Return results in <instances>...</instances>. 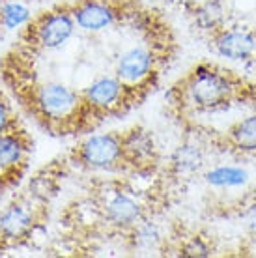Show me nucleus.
Returning a JSON list of instances; mask_svg holds the SVG:
<instances>
[{
	"instance_id": "obj_14",
	"label": "nucleus",
	"mask_w": 256,
	"mask_h": 258,
	"mask_svg": "<svg viewBox=\"0 0 256 258\" xmlns=\"http://www.w3.org/2000/svg\"><path fill=\"white\" fill-rule=\"evenodd\" d=\"M206 181L213 187H241L249 181V172L241 167H215L206 172Z\"/></svg>"
},
{
	"instance_id": "obj_2",
	"label": "nucleus",
	"mask_w": 256,
	"mask_h": 258,
	"mask_svg": "<svg viewBox=\"0 0 256 258\" xmlns=\"http://www.w3.org/2000/svg\"><path fill=\"white\" fill-rule=\"evenodd\" d=\"M179 99L197 110L224 109L239 92V81L230 71L200 64L181 81Z\"/></svg>"
},
{
	"instance_id": "obj_9",
	"label": "nucleus",
	"mask_w": 256,
	"mask_h": 258,
	"mask_svg": "<svg viewBox=\"0 0 256 258\" xmlns=\"http://www.w3.org/2000/svg\"><path fill=\"white\" fill-rule=\"evenodd\" d=\"M77 28L84 32H101L120 19V6L112 0H77L70 4Z\"/></svg>"
},
{
	"instance_id": "obj_5",
	"label": "nucleus",
	"mask_w": 256,
	"mask_h": 258,
	"mask_svg": "<svg viewBox=\"0 0 256 258\" xmlns=\"http://www.w3.org/2000/svg\"><path fill=\"white\" fill-rule=\"evenodd\" d=\"M75 161L90 170H114L125 167L122 150V133H101L90 135L79 144Z\"/></svg>"
},
{
	"instance_id": "obj_1",
	"label": "nucleus",
	"mask_w": 256,
	"mask_h": 258,
	"mask_svg": "<svg viewBox=\"0 0 256 258\" xmlns=\"http://www.w3.org/2000/svg\"><path fill=\"white\" fill-rule=\"evenodd\" d=\"M21 99L34 116L51 131L68 133L88 125L83 96L68 84H28L21 92Z\"/></svg>"
},
{
	"instance_id": "obj_17",
	"label": "nucleus",
	"mask_w": 256,
	"mask_h": 258,
	"mask_svg": "<svg viewBox=\"0 0 256 258\" xmlns=\"http://www.w3.org/2000/svg\"><path fill=\"white\" fill-rule=\"evenodd\" d=\"M12 129H19V123H17V118L13 114L10 103L6 101V97L0 92V133H6Z\"/></svg>"
},
{
	"instance_id": "obj_19",
	"label": "nucleus",
	"mask_w": 256,
	"mask_h": 258,
	"mask_svg": "<svg viewBox=\"0 0 256 258\" xmlns=\"http://www.w3.org/2000/svg\"><path fill=\"white\" fill-rule=\"evenodd\" d=\"M8 185H10V181H8V178L4 176V172L0 170V193H2V189H6Z\"/></svg>"
},
{
	"instance_id": "obj_15",
	"label": "nucleus",
	"mask_w": 256,
	"mask_h": 258,
	"mask_svg": "<svg viewBox=\"0 0 256 258\" xmlns=\"http://www.w3.org/2000/svg\"><path fill=\"white\" fill-rule=\"evenodd\" d=\"M202 161H204V155H202V150L195 144H183L179 146L172 155V170L176 174L183 176V174H191L195 172L199 167H202Z\"/></svg>"
},
{
	"instance_id": "obj_11",
	"label": "nucleus",
	"mask_w": 256,
	"mask_h": 258,
	"mask_svg": "<svg viewBox=\"0 0 256 258\" xmlns=\"http://www.w3.org/2000/svg\"><path fill=\"white\" fill-rule=\"evenodd\" d=\"M32 142L23 129H12L0 133V170L8 178L10 185L19 180L30 154Z\"/></svg>"
},
{
	"instance_id": "obj_20",
	"label": "nucleus",
	"mask_w": 256,
	"mask_h": 258,
	"mask_svg": "<svg viewBox=\"0 0 256 258\" xmlns=\"http://www.w3.org/2000/svg\"><path fill=\"white\" fill-rule=\"evenodd\" d=\"M0 249H4V243H2V239H0Z\"/></svg>"
},
{
	"instance_id": "obj_3",
	"label": "nucleus",
	"mask_w": 256,
	"mask_h": 258,
	"mask_svg": "<svg viewBox=\"0 0 256 258\" xmlns=\"http://www.w3.org/2000/svg\"><path fill=\"white\" fill-rule=\"evenodd\" d=\"M75 26L70 4H64L32 17L21 32V41L30 51H54L68 43Z\"/></svg>"
},
{
	"instance_id": "obj_10",
	"label": "nucleus",
	"mask_w": 256,
	"mask_h": 258,
	"mask_svg": "<svg viewBox=\"0 0 256 258\" xmlns=\"http://www.w3.org/2000/svg\"><path fill=\"white\" fill-rule=\"evenodd\" d=\"M213 49L221 58L232 62L256 60V30L252 28H215Z\"/></svg>"
},
{
	"instance_id": "obj_13",
	"label": "nucleus",
	"mask_w": 256,
	"mask_h": 258,
	"mask_svg": "<svg viewBox=\"0 0 256 258\" xmlns=\"http://www.w3.org/2000/svg\"><path fill=\"white\" fill-rule=\"evenodd\" d=\"M226 142L239 154L256 155V114L234 123L226 131Z\"/></svg>"
},
{
	"instance_id": "obj_8",
	"label": "nucleus",
	"mask_w": 256,
	"mask_h": 258,
	"mask_svg": "<svg viewBox=\"0 0 256 258\" xmlns=\"http://www.w3.org/2000/svg\"><path fill=\"white\" fill-rule=\"evenodd\" d=\"M155 56L146 47H133L123 51L116 62V77L129 88L131 96H137V90H142L152 75L155 73Z\"/></svg>"
},
{
	"instance_id": "obj_18",
	"label": "nucleus",
	"mask_w": 256,
	"mask_h": 258,
	"mask_svg": "<svg viewBox=\"0 0 256 258\" xmlns=\"http://www.w3.org/2000/svg\"><path fill=\"white\" fill-rule=\"evenodd\" d=\"M243 217H245V225H247V228L256 236V202H252L250 206H247Z\"/></svg>"
},
{
	"instance_id": "obj_7",
	"label": "nucleus",
	"mask_w": 256,
	"mask_h": 258,
	"mask_svg": "<svg viewBox=\"0 0 256 258\" xmlns=\"http://www.w3.org/2000/svg\"><path fill=\"white\" fill-rule=\"evenodd\" d=\"M99 213L107 225L118 230H133L142 223L144 208L129 191L123 189H107L99 199Z\"/></svg>"
},
{
	"instance_id": "obj_16",
	"label": "nucleus",
	"mask_w": 256,
	"mask_h": 258,
	"mask_svg": "<svg viewBox=\"0 0 256 258\" xmlns=\"http://www.w3.org/2000/svg\"><path fill=\"white\" fill-rule=\"evenodd\" d=\"M30 19H32V13L23 2L6 0L0 6V28H4V30H17L21 26H25Z\"/></svg>"
},
{
	"instance_id": "obj_12",
	"label": "nucleus",
	"mask_w": 256,
	"mask_h": 258,
	"mask_svg": "<svg viewBox=\"0 0 256 258\" xmlns=\"http://www.w3.org/2000/svg\"><path fill=\"white\" fill-rule=\"evenodd\" d=\"M122 150L125 167L135 170H146L157 159L154 137L144 127H131L122 133Z\"/></svg>"
},
{
	"instance_id": "obj_21",
	"label": "nucleus",
	"mask_w": 256,
	"mask_h": 258,
	"mask_svg": "<svg viewBox=\"0 0 256 258\" xmlns=\"http://www.w3.org/2000/svg\"><path fill=\"white\" fill-rule=\"evenodd\" d=\"M4 2H6V0H0V6H2V4H4Z\"/></svg>"
},
{
	"instance_id": "obj_4",
	"label": "nucleus",
	"mask_w": 256,
	"mask_h": 258,
	"mask_svg": "<svg viewBox=\"0 0 256 258\" xmlns=\"http://www.w3.org/2000/svg\"><path fill=\"white\" fill-rule=\"evenodd\" d=\"M83 96L86 120L90 118H103L105 114H118L123 107L135 103L133 96L125 84L116 75H101L81 92Z\"/></svg>"
},
{
	"instance_id": "obj_6",
	"label": "nucleus",
	"mask_w": 256,
	"mask_h": 258,
	"mask_svg": "<svg viewBox=\"0 0 256 258\" xmlns=\"http://www.w3.org/2000/svg\"><path fill=\"white\" fill-rule=\"evenodd\" d=\"M36 202L38 200L34 197L13 200L0 212V239L4 247L32 236L39 223V208H36Z\"/></svg>"
}]
</instances>
